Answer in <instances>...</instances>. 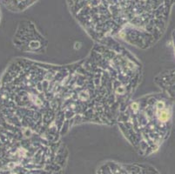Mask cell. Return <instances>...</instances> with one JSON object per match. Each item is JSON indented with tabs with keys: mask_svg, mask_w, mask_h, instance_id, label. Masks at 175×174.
Returning a JSON list of instances; mask_svg holds the SVG:
<instances>
[{
	"mask_svg": "<svg viewBox=\"0 0 175 174\" xmlns=\"http://www.w3.org/2000/svg\"><path fill=\"white\" fill-rule=\"evenodd\" d=\"M143 77L140 61L117 40L95 43L82 59L54 64L17 58L0 84L9 123L58 142L76 126H113Z\"/></svg>",
	"mask_w": 175,
	"mask_h": 174,
	"instance_id": "cell-1",
	"label": "cell"
},
{
	"mask_svg": "<svg viewBox=\"0 0 175 174\" xmlns=\"http://www.w3.org/2000/svg\"><path fill=\"white\" fill-rule=\"evenodd\" d=\"M174 101L163 92L132 98L120 109L116 125L126 140L142 156L156 153L174 125Z\"/></svg>",
	"mask_w": 175,
	"mask_h": 174,
	"instance_id": "cell-2",
	"label": "cell"
},
{
	"mask_svg": "<svg viewBox=\"0 0 175 174\" xmlns=\"http://www.w3.org/2000/svg\"><path fill=\"white\" fill-rule=\"evenodd\" d=\"M15 41L19 50L28 53H44L48 46L47 39L31 22H25L19 27Z\"/></svg>",
	"mask_w": 175,
	"mask_h": 174,
	"instance_id": "cell-3",
	"label": "cell"
},
{
	"mask_svg": "<svg viewBox=\"0 0 175 174\" xmlns=\"http://www.w3.org/2000/svg\"><path fill=\"white\" fill-rule=\"evenodd\" d=\"M154 83L160 88V92H163L170 97L174 101L175 108V68L159 73L154 78ZM174 128L175 130V115Z\"/></svg>",
	"mask_w": 175,
	"mask_h": 174,
	"instance_id": "cell-4",
	"label": "cell"
}]
</instances>
